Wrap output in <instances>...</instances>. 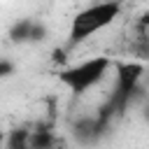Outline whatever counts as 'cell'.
Returning a JSON list of instances; mask_svg holds the SVG:
<instances>
[{
    "label": "cell",
    "mask_w": 149,
    "mask_h": 149,
    "mask_svg": "<svg viewBox=\"0 0 149 149\" xmlns=\"http://www.w3.org/2000/svg\"><path fill=\"white\" fill-rule=\"evenodd\" d=\"M121 0H100L93 2L88 7H84L81 12L74 14V19L70 21V30H68V47H77L81 42H86L88 37L98 35L100 30H105L107 26H112L119 14H121Z\"/></svg>",
    "instance_id": "obj_1"
},
{
    "label": "cell",
    "mask_w": 149,
    "mask_h": 149,
    "mask_svg": "<svg viewBox=\"0 0 149 149\" xmlns=\"http://www.w3.org/2000/svg\"><path fill=\"white\" fill-rule=\"evenodd\" d=\"M112 68V61L107 56H91L86 61H79L74 65H68L58 72V79L63 86H68L74 95L86 93L88 88L98 86Z\"/></svg>",
    "instance_id": "obj_2"
},
{
    "label": "cell",
    "mask_w": 149,
    "mask_h": 149,
    "mask_svg": "<svg viewBox=\"0 0 149 149\" xmlns=\"http://www.w3.org/2000/svg\"><path fill=\"white\" fill-rule=\"evenodd\" d=\"M12 37L16 42H33V40H42L44 37V28L35 21H19L12 28Z\"/></svg>",
    "instance_id": "obj_3"
},
{
    "label": "cell",
    "mask_w": 149,
    "mask_h": 149,
    "mask_svg": "<svg viewBox=\"0 0 149 149\" xmlns=\"http://www.w3.org/2000/svg\"><path fill=\"white\" fill-rule=\"evenodd\" d=\"M56 144V133L49 126H35V130H30V149H54Z\"/></svg>",
    "instance_id": "obj_4"
},
{
    "label": "cell",
    "mask_w": 149,
    "mask_h": 149,
    "mask_svg": "<svg viewBox=\"0 0 149 149\" xmlns=\"http://www.w3.org/2000/svg\"><path fill=\"white\" fill-rule=\"evenodd\" d=\"M9 70H12V65H9L7 61H2V65H0V74H2V77H7V74H9Z\"/></svg>",
    "instance_id": "obj_5"
}]
</instances>
